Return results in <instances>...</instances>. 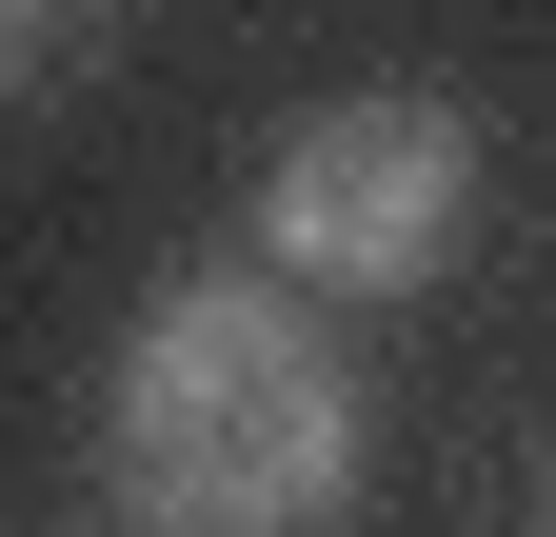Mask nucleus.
Returning a JSON list of instances; mask_svg holds the SVG:
<instances>
[{
	"label": "nucleus",
	"instance_id": "1",
	"mask_svg": "<svg viewBox=\"0 0 556 537\" xmlns=\"http://www.w3.org/2000/svg\"><path fill=\"white\" fill-rule=\"evenodd\" d=\"M100 438H119V498L160 537H299L358 498V378L278 279H179L119 339Z\"/></svg>",
	"mask_w": 556,
	"mask_h": 537
},
{
	"label": "nucleus",
	"instance_id": "3",
	"mask_svg": "<svg viewBox=\"0 0 556 537\" xmlns=\"http://www.w3.org/2000/svg\"><path fill=\"white\" fill-rule=\"evenodd\" d=\"M40 60H60V0H0V100H40Z\"/></svg>",
	"mask_w": 556,
	"mask_h": 537
},
{
	"label": "nucleus",
	"instance_id": "2",
	"mask_svg": "<svg viewBox=\"0 0 556 537\" xmlns=\"http://www.w3.org/2000/svg\"><path fill=\"white\" fill-rule=\"evenodd\" d=\"M457 220H477V120L457 100H417V80H378V100H318L299 140H278V179H258V259H278V299H417L457 259Z\"/></svg>",
	"mask_w": 556,
	"mask_h": 537
}]
</instances>
